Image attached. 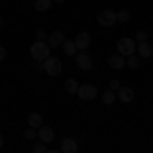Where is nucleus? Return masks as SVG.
Here are the masks:
<instances>
[{
	"label": "nucleus",
	"mask_w": 153,
	"mask_h": 153,
	"mask_svg": "<svg viewBox=\"0 0 153 153\" xmlns=\"http://www.w3.org/2000/svg\"><path fill=\"white\" fill-rule=\"evenodd\" d=\"M61 153H78V141L76 139H71V137H63V141H61Z\"/></svg>",
	"instance_id": "9"
},
{
	"label": "nucleus",
	"mask_w": 153,
	"mask_h": 153,
	"mask_svg": "<svg viewBox=\"0 0 153 153\" xmlns=\"http://www.w3.org/2000/svg\"><path fill=\"white\" fill-rule=\"evenodd\" d=\"M137 51H139V57H151L153 55V45L149 43V41L137 43Z\"/></svg>",
	"instance_id": "12"
},
{
	"label": "nucleus",
	"mask_w": 153,
	"mask_h": 153,
	"mask_svg": "<svg viewBox=\"0 0 153 153\" xmlns=\"http://www.w3.org/2000/svg\"><path fill=\"white\" fill-rule=\"evenodd\" d=\"M61 47H63V51H65V55H70V57H76V53H78V47H76L74 39H65Z\"/></svg>",
	"instance_id": "14"
},
{
	"label": "nucleus",
	"mask_w": 153,
	"mask_h": 153,
	"mask_svg": "<svg viewBox=\"0 0 153 153\" xmlns=\"http://www.w3.org/2000/svg\"><path fill=\"white\" fill-rule=\"evenodd\" d=\"M37 137H39L43 143H51L53 139H55V133H53V129H51V127H39Z\"/></svg>",
	"instance_id": "10"
},
{
	"label": "nucleus",
	"mask_w": 153,
	"mask_h": 153,
	"mask_svg": "<svg viewBox=\"0 0 153 153\" xmlns=\"http://www.w3.org/2000/svg\"><path fill=\"white\" fill-rule=\"evenodd\" d=\"M108 65H110V68H112V70H123V68H125V65H127V61H125V57H123V55H110V57H108Z\"/></svg>",
	"instance_id": "13"
},
{
	"label": "nucleus",
	"mask_w": 153,
	"mask_h": 153,
	"mask_svg": "<svg viewBox=\"0 0 153 153\" xmlns=\"http://www.w3.org/2000/svg\"><path fill=\"white\" fill-rule=\"evenodd\" d=\"M31 153H35V151H31Z\"/></svg>",
	"instance_id": "31"
},
{
	"label": "nucleus",
	"mask_w": 153,
	"mask_h": 153,
	"mask_svg": "<svg viewBox=\"0 0 153 153\" xmlns=\"http://www.w3.org/2000/svg\"><path fill=\"white\" fill-rule=\"evenodd\" d=\"M27 123H29L31 129H39V127H43V117L41 114H29Z\"/></svg>",
	"instance_id": "15"
},
{
	"label": "nucleus",
	"mask_w": 153,
	"mask_h": 153,
	"mask_svg": "<svg viewBox=\"0 0 153 153\" xmlns=\"http://www.w3.org/2000/svg\"><path fill=\"white\" fill-rule=\"evenodd\" d=\"M33 151H35V153H47V145H45L43 141H41V143H35Z\"/></svg>",
	"instance_id": "22"
},
{
	"label": "nucleus",
	"mask_w": 153,
	"mask_h": 153,
	"mask_svg": "<svg viewBox=\"0 0 153 153\" xmlns=\"http://www.w3.org/2000/svg\"><path fill=\"white\" fill-rule=\"evenodd\" d=\"M63 41H65V33H63V31H53V33L47 37L45 43L49 45V49H55V47H61Z\"/></svg>",
	"instance_id": "6"
},
{
	"label": "nucleus",
	"mask_w": 153,
	"mask_h": 153,
	"mask_svg": "<svg viewBox=\"0 0 153 153\" xmlns=\"http://www.w3.org/2000/svg\"><path fill=\"white\" fill-rule=\"evenodd\" d=\"M37 137V129H31V127H29V129L25 131V139H35Z\"/></svg>",
	"instance_id": "23"
},
{
	"label": "nucleus",
	"mask_w": 153,
	"mask_h": 153,
	"mask_svg": "<svg viewBox=\"0 0 153 153\" xmlns=\"http://www.w3.org/2000/svg\"><path fill=\"white\" fill-rule=\"evenodd\" d=\"M53 2H59V4H61V2H65V0H53Z\"/></svg>",
	"instance_id": "29"
},
{
	"label": "nucleus",
	"mask_w": 153,
	"mask_h": 153,
	"mask_svg": "<svg viewBox=\"0 0 153 153\" xmlns=\"http://www.w3.org/2000/svg\"><path fill=\"white\" fill-rule=\"evenodd\" d=\"M4 59H6V49L0 45V61H4Z\"/></svg>",
	"instance_id": "26"
},
{
	"label": "nucleus",
	"mask_w": 153,
	"mask_h": 153,
	"mask_svg": "<svg viewBox=\"0 0 153 153\" xmlns=\"http://www.w3.org/2000/svg\"><path fill=\"white\" fill-rule=\"evenodd\" d=\"M74 43H76L78 51H86L90 47V43H92V37H90V33H78L76 39H74Z\"/></svg>",
	"instance_id": "8"
},
{
	"label": "nucleus",
	"mask_w": 153,
	"mask_h": 153,
	"mask_svg": "<svg viewBox=\"0 0 153 153\" xmlns=\"http://www.w3.org/2000/svg\"><path fill=\"white\" fill-rule=\"evenodd\" d=\"M43 70L47 71L49 76H59L61 74V61H59V57H47L45 61H43Z\"/></svg>",
	"instance_id": "3"
},
{
	"label": "nucleus",
	"mask_w": 153,
	"mask_h": 153,
	"mask_svg": "<svg viewBox=\"0 0 153 153\" xmlns=\"http://www.w3.org/2000/svg\"><path fill=\"white\" fill-rule=\"evenodd\" d=\"M117 98L120 102H133V98H135V92L131 90V88H125V86H120L117 90Z\"/></svg>",
	"instance_id": "11"
},
{
	"label": "nucleus",
	"mask_w": 153,
	"mask_h": 153,
	"mask_svg": "<svg viewBox=\"0 0 153 153\" xmlns=\"http://www.w3.org/2000/svg\"><path fill=\"white\" fill-rule=\"evenodd\" d=\"M51 2H53V0H35L33 6H35L37 12H47L49 8H51Z\"/></svg>",
	"instance_id": "16"
},
{
	"label": "nucleus",
	"mask_w": 153,
	"mask_h": 153,
	"mask_svg": "<svg viewBox=\"0 0 153 153\" xmlns=\"http://www.w3.org/2000/svg\"><path fill=\"white\" fill-rule=\"evenodd\" d=\"M78 88H80V84L76 82L74 78H70V80L65 82V92H68V94H76V92H78Z\"/></svg>",
	"instance_id": "17"
},
{
	"label": "nucleus",
	"mask_w": 153,
	"mask_h": 153,
	"mask_svg": "<svg viewBox=\"0 0 153 153\" xmlns=\"http://www.w3.org/2000/svg\"><path fill=\"white\" fill-rule=\"evenodd\" d=\"M2 145H4V139H2V135H0V147H2Z\"/></svg>",
	"instance_id": "28"
},
{
	"label": "nucleus",
	"mask_w": 153,
	"mask_h": 153,
	"mask_svg": "<svg viewBox=\"0 0 153 153\" xmlns=\"http://www.w3.org/2000/svg\"><path fill=\"white\" fill-rule=\"evenodd\" d=\"M31 55H33L35 61H45L49 57V45L45 41H35L31 45Z\"/></svg>",
	"instance_id": "1"
},
{
	"label": "nucleus",
	"mask_w": 153,
	"mask_h": 153,
	"mask_svg": "<svg viewBox=\"0 0 153 153\" xmlns=\"http://www.w3.org/2000/svg\"><path fill=\"white\" fill-rule=\"evenodd\" d=\"M0 27H2V16H0Z\"/></svg>",
	"instance_id": "30"
},
{
	"label": "nucleus",
	"mask_w": 153,
	"mask_h": 153,
	"mask_svg": "<svg viewBox=\"0 0 153 153\" xmlns=\"http://www.w3.org/2000/svg\"><path fill=\"white\" fill-rule=\"evenodd\" d=\"M96 94H98V90H96L92 84H82L78 88V92H76V96H80L82 100H94Z\"/></svg>",
	"instance_id": "5"
},
{
	"label": "nucleus",
	"mask_w": 153,
	"mask_h": 153,
	"mask_svg": "<svg viewBox=\"0 0 153 153\" xmlns=\"http://www.w3.org/2000/svg\"><path fill=\"white\" fill-rule=\"evenodd\" d=\"M143 41H149V33L147 31H139L135 37V43H143Z\"/></svg>",
	"instance_id": "21"
},
{
	"label": "nucleus",
	"mask_w": 153,
	"mask_h": 153,
	"mask_svg": "<svg viewBox=\"0 0 153 153\" xmlns=\"http://www.w3.org/2000/svg\"><path fill=\"white\" fill-rule=\"evenodd\" d=\"M125 61H127V65H129L131 70L139 68V63H141V61H139V57H137L135 53H133V55H129V57H125Z\"/></svg>",
	"instance_id": "19"
},
{
	"label": "nucleus",
	"mask_w": 153,
	"mask_h": 153,
	"mask_svg": "<svg viewBox=\"0 0 153 153\" xmlns=\"http://www.w3.org/2000/svg\"><path fill=\"white\" fill-rule=\"evenodd\" d=\"M76 65L84 71L92 70V57H90L86 51H80V53H76Z\"/></svg>",
	"instance_id": "7"
},
{
	"label": "nucleus",
	"mask_w": 153,
	"mask_h": 153,
	"mask_svg": "<svg viewBox=\"0 0 153 153\" xmlns=\"http://www.w3.org/2000/svg\"><path fill=\"white\" fill-rule=\"evenodd\" d=\"M117 21L118 23H129L131 21V12L129 10H118L117 12Z\"/></svg>",
	"instance_id": "20"
},
{
	"label": "nucleus",
	"mask_w": 153,
	"mask_h": 153,
	"mask_svg": "<svg viewBox=\"0 0 153 153\" xmlns=\"http://www.w3.org/2000/svg\"><path fill=\"white\" fill-rule=\"evenodd\" d=\"M118 88H120V82H118V80H110V84H108V90H112V92H117Z\"/></svg>",
	"instance_id": "24"
},
{
	"label": "nucleus",
	"mask_w": 153,
	"mask_h": 153,
	"mask_svg": "<svg viewBox=\"0 0 153 153\" xmlns=\"http://www.w3.org/2000/svg\"><path fill=\"white\" fill-rule=\"evenodd\" d=\"M45 39H47V31L39 29V31H37V41H45Z\"/></svg>",
	"instance_id": "25"
},
{
	"label": "nucleus",
	"mask_w": 153,
	"mask_h": 153,
	"mask_svg": "<svg viewBox=\"0 0 153 153\" xmlns=\"http://www.w3.org/2000/svg\"><path fill=\"white\" fill-rule=\"evenodd\" d=\"M47 153H61V151H57V149H47Z\"/></svg>",
	"instance_id": "27"
},
{
	"label": "nucleus",
	"mask_w": 153,
	"mask_h": 153,
	"mask_svg": "<svg viewBox=\"0 0 153 153\" xmlns=\"http://www.w3.org/2000/svg\"><path fill=\"white\" fill-rule=\"evenodd\" d=\"M135 49H137V43H135L133 39H129V37H123V39L117 43V51H118V55H123V57L133 55Z\"/></svg>",
	"instance_id": "2"
},
{
	"label": "nucleus",
	"mask_w": 153,
	"mask_h": 153,
	"mask_svg": "<svg viewBox=\"0 0 153 153\" xmlns=\"http://www.w3.org/2000/svg\"><path fill=\"white\" fill-rule=\"evenodd\" d=\"M114 23H117V12L114 10L104 8V10L98 12V25H102V27H112Z\"/></svg>",
	"instance_id": "4"
},
{
	"label": "nucleus",
	"mask_w": 153,
	"mask_h": 153,
	"mask_svg": "<svg viewBox=\"0 0 153 153\" xmlns=\"http://www.w3.org/2000/svg\"><path fill=\"white\" fill-rule=\"evenodd\" d=\"M114 100H117V92H112V90L102 92V102H104V104H112Z\"/></svg>",
	"instance_id": "18"
}]
</instances>
